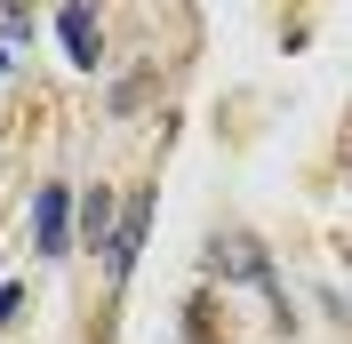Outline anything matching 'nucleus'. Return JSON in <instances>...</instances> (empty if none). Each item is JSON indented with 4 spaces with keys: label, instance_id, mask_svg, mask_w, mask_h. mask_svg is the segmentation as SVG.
<instances>
[{
    "label": "nucleus",
    "instance_id": "nucleus-1",
    "mask_svg": "<svg viewBox=\"0 0 352 344\" xmlns=\"http://www.w3.org/2000/svg\"><path fill=\"white\" fill-rule=\"evenodd\" d=\"M208 272H217V280H248V288H264V297H280V288H272V257H264L248 233H217Z\"/></svg>",
    "mask_w": 352,
    "mask_h": 344
},
{
    "label": "nucleus",
    "instance_id": "nucleus-2",
    "mask_svg": "<svg viewBox=\"0 0 352 344\" xmlns=\"http://www.w3.org/2000/svg\"><path fill=\"white\" fill-rule=\"evenodd\" d=\"M56 41H65V56L80 72L104 65V17H96V0H65V8H56Z\"/></svg>",
    "mask_w": 352,
    "mask_h": 344
},
{
    "label": "nucleus",
    "instance_id": "nucleus-3",
    "mask_svg": "<svg viewBox=\"0 0 352 344\" xmlns=\"http://www.w3.org/2000/svg\"><path fill=\"white\" fill-rule=\"evenodd\" d=\"M32 248L48 264L72 257V184H41V200H32Z\"/></svg>",
    "mask_w": 352,
    "mask_h": 344
},
{
    "label": "nucleus",
    "instance_id": "nucleus-4",
    "mask_svg": "<svg viewBox=\"0 0 352 344\" xmlns=\"http://www.w3.org/2000/svg\"><path fill=\"white\" fill-rule=\"evenodd\" d=\"M112 224H120L112 184H88V193L72 200V233H80V248H112Z\"/></svg>",
    "mask_w": 352,
    "mask_h": 344
},
{
    "label": "nucleus",
    "instance_id": "nucleus-5",
    "mask_svg": "<svg viewBox=\"0 0 352 344\" xmlns=\"http://www.w3.org/2000/svg\"><path fill=\"white\" fill-rule=\"evenodd\" d=\"M144 233H153V200H129V208H120V224H112V248H104L112 280H129V272H136V248H144Z\"/></svg>",
    "mask_w": 352,
    "mask_h": 344
},
{
    "label": "nucleus",
    "instance_id": "nucleus-6",
    "mask_svg": "<svg viewBox=\"0 0 352 344\" xmlns=\"http://www.w3.org/2000/svg\"><path fill=\"white\" fill-rule=\"evenodd\" d=\"M0 41H32V8L24 0H0Z\"/></svg>",
    "mask_w": 352,
    "mask_h": 344
},
{
    "label": "nucleus",
    "instance_id": "nucleus-7",
    "mask_svg": "<svg viewBox=\"0 0 352 344\" xmlns=\"http://www.w3.org/2000/svg\"><path fill=\"white\" fill-rule=\"evenodd\" d=\"M16 312H24V288H16V280H0V328L16 321Z\"/></svg>",
    "mask_w": 352,
    "mask_h": 344
},
{
    "label": "nucleus",
    "instance_id": "nucleus-8",
    "mask_svg": "<svg viewBox=\"0 0 352 344\" xmlns=\"http://www.w3.org/2000/svg\"><path fill=\"white\" fill-rule=\"evenodd\" d=\"M8 72H16V56H8V41H0V80H8Z\"/></svg>",
    "mask_w": 352,
    "mask_h": 344
}]
</instances>
